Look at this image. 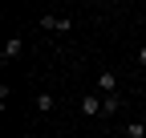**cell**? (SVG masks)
I'll return each mask as SVG.
<instances>
[{"label": "cell", "mask_w": 146, "mask_h": 138, "mask_svg": "<svg viewBox=\"0 0 146 138\" xmlns=\"http://www.w3.org/2000/svg\"><path fill=\"white\" fill-rule=\"evenodd\" d=\"M77 110H81L85 118H102V94H85V98L77 102Z\"/></svg>", "instance_id": "6da1fadb"}, {"label": "cell", "mask_w": 146, "mask_h": 138, "mask_svg": "<svg viewBox=\"0 0 146 138\" xmlns=\"http://www.w3.org/2000/svg\"><path fill=\"white\" fill-rule=\"evenodd\" d=\"M36 110H53V94H36Z\"/></svg>", "instance_id": "52a82bcc"}, {"label": "cell", "mask_w": 146, "mask_h": 138, "mask_svg": "<svg viewBox=\"0 0 146 138\" xmlns=\"http://www.w3.org/2000/svg\"><path fill=\"white\" fill-rule=\"evenodd\" d=\"M41 29H53V33H69V29H73V16H41Z\"/></svg>", "instance_id": "7a4b0ae2"}, {"label": "cell", "mask_w": 146, "mask_h": 138, "mask_svg": "<svg viewBox=\"0 0 146 138\" xmlns=\"http://www.w3.org/2000/svg\"><path fill=\"white\" fill-rule=\"evenodd\" d=\"M122 110V98L118 94H110V98H102V118H110V114H118Z\"/></svg>", "instance_id": "5b68a950"}, {"label": "cell", "mask_w": 146, "mask_h": 138, "mask_svg": "<svg viewBox=\"0 0 146 138\" xmlns=\"http://www.w3.org/2000/svg\"><path fill=\"white\" fill-rule=\"evenodd\" d=\"M138 65H146V45H138Z\"/></svg>", "instance_id": "ba28073f"}, {"label": "cell", "mask_w": 146, "mask_h": 138, "mask_svg": "<svg viewBox=\"0 0 146 138\" xmlns=\"http://www.w3.org/2000/svg\"><path fill=\"white\" fill-rule=\"evenodd\" d=\"M126 138H146V126L142 122H130V126H126Z\"/></svg>", "instance_id": "8992f818"}, {"label": "cell", "mask_w": 146, "mask_h": 138, "mask_svg": "<svg viewBox=\"0 0 146 138\" xmlns=\"http://www.w3.org/2000/svg\"><path fill=\"white\" fill-rule=\"evenodd\" d=\"M21 45H25L21 37H8V45H4V49H0V61H12L16 53H21Z\"/></svg>", "instance_id": "277c9868"}, {"label": "cell", "mask_w": 146, "mask_h": 138, "mask_svg": "<svg viewBox=\"0 0 146 138\" xmlns=\"http://www.w3.org/2000/svg\"><path fill=\"white\" fill-rule=\"evenodd\" d=\"M114 90H118V77H114V73H110V69H106V73L98 77V90H94V94H102V98H110Z\"/></svg>", "instance_id": "3957f363"}]
</instances>
